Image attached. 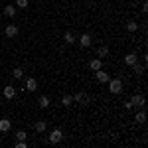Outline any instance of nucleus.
Segmentation results:
<instances>
[{
    "label": "nucleus",
    "mask_w": 148,
    "mask_h": 148,
    "mask_svg": "<svg viewBox=\"0 0 148 148\" xmlns=\"http://www.w3.org/2000/svg\"><path fill=\"white\" fill-rule=\"evenodd\" d=\"M132 71H134L136 75H142V73H144V65H138V63H134V65H132Z\"/></svg>",
    "instance_id": "obj_23"
},
{
    "label": "nucleus",
    "mask_w": 148,
    "mask_h": 148,
    "mask_svg": "<svg viewBox=\"0 0 148 148\" xmlns=\"http://www.w3.org/2000/svg\"><path fill=\"white\" fill-rule=\"evenodd\" d=\"M63 140V130L61 128H53L51 132H49V136H47V142L49 144H59Z\"/></svg>",
    "instance_id": "obj_1"
},
{
    "label": "nucleus",
    "mask_w": 148,
    "mask_h": 148,
    "mask_svg": "<svg viewBox=\"0 0 148 148\" xmlns=\"http://www.w3.org/2000/svg\"><path fill=\"white\" fill-rule=\"evenodd\" d=\"M125 109H126V111H132V103L126 101V103H125Z\"/></svg>",
    "instance_id": "obj_25"
},
{
    "label": "nucleus",
    "mask_w": 148,
    "mask_h": 148,
    "mask_svg": "<svg viewBox=\"0 0 148 148\" xmlns=\"http://www.w3.org/2000/svg\"><path fill=\"white\" fill-rule=\"evenodd\" d=\"M73 103H79V105L85 107V105H89V103H91V99L87 97V93L79 91V93H75V95H73Z\"/></svg>",
    "instance_id": "obj_3"
},
{
    "label": "nucleus",
    "mask_w": 148,
    "mask_h": 148,
    "mask_svg": "<svg viewBox=\"0 0 148 148\" xmlns=\"http://www.w3.org/2000/svg\"><path fill=\"white\" fill-rule=\"evenodd\" d=\"M28 6H30V0H16V8H24L26 10Z\"/></svg>",
    "instance_id": "obj_22"
},
{
    "label": "nucleus",
    "mask_w": 148,
    "mask_h": 148,
    "mask_svg": "<svg viewBox=\"0 0 148 148\" xmlns=\"http://www.w3.org/2000/svg\"><path fill=\"white\" fill-rule=\"evenodd\" d=\"M16 6H4V16H8V18H14L16 16Z\"/></svg>",
    "instance_id": "obj_14"
},
{
    "label": "nucleus",
    "mask_w": 148,
    "mask_h": 148,
    "mask_svg": "<svg viewBox=\"0 0 148 148\" xmlns=\"http://www.w3.org/2000/svg\"><path fill=\"white\" fill-rule=\"evenodd\" d=\"M38 105H40L42 109H47V107H49V97H47V95H42V97L38 99Z\"/></svg>",
    "instance_id": "obj_15"
},
{
    "label": "nucleus",
    "mask_w": 148,
    "mask_h": 148,
    "mask_svg": "<svg viewBox=\"0 0 148 148\" xmlns=\"http://www.w3.org/2000/svg\"><path fill=\"white\" fill-rule=\"evenodd\" d=\"M63 42H65L67 46L75 44V38H73V34H71V32H65V34H63Z\"/></svg>",
    "instance_id": "obj_18"
},
{
    "label": "nucleus",
    "mask_w": 148,
    "mask_h": 148,
    "mask_svg": "<svg viewBox=\"0 0 148 148\" xmlns=\"http://www.w3.org/2000/svg\"><path fill=\"white\" fill-rule=\"evenodd\" d=\"M107 56H109V47L107 46H101L99 49H97V57H99V59H105Z\"/></svg>",
    "instance_id": "obj_16"
},
{
    "label": "nucleus",
    "mask_w": 148,
    "mask_h": 148,
    "mask_svg": "<svg viewBox=\"0 0 148 148\" xmlns=\"http://www.w3.org/2000/svg\"><path fill=\"white\" fill-rule=\"evenodd\" d=\"M130 103H132V109H142L146 105V99H144V95H134L130 99Z\"/></svg>",
    "instance_id": "obj_5"
},
{
    "label": "nucleus",
    "mask_w": 148,
    "mask_h": 148,
    "mask_svg": "<svg viewBox=\"0 0 148 148\" xmlns=\"http://www.w3.org/2000/svg\"><path fill=\"white\" fill-rule=\"evenodd\" d=\"M12 75H14V79H22L24 77V69L22 67H14L12 69Z\"/></svg>",
    "instance_id": "obj_19"
},
{
    "label": "nucleus",
    "mask_w": 148,
    "mask_h": 148,
    "mask_svg": "<svg viewBox=\"0 0 148 148\" xmlns=\"http://www.w3.org/2000/svg\"><path fill=\"white\" fill-rule=\"evenodd\" d=\"M89 69L91 71H97V69H101L103 67V59H99V57H95V59H89Z\"/></svg>",
    "instance_id": "obj_10"
},
{
    "label": "nucleus",
    "mask_w": 148,
    "mask_h": 148,
    "mask_svg": "<svg viewBox=\"0 0 148 148\" xmlns=\"http://www.w3.org/2000/svg\"><path fill=\"white\" fill-rule=\"evenodd\" d=\"M95 79L99 81V83H103V85H107V81L111 79V75L101 67V69H97V71H95Z\"/></svg>",
    "instance_id": "obj_4"
},
{
    "label": "nucleus",
    "mask_w": 148,
    "mask_h": 148,
    "mask_svg": "<svg viewBox=\"0 0 148 148\" xmlns=\"http://www.w3.org/2000/svg\"><path fill=\"white\" fill-rule=\"evenodd\" d=\"M136 61H138V56H136V53H126V56H125V63L128 65V67H132Z\"/></svg>",
    "instance_id": "obj_11"
},
{
    "label": "nucleus",
    "mask_w": 148,
    "mask_h": 148,
    "mask_svg": "<svg viewBox=\"0 0 148 148\" xmlns=\"http://www.w3.org/2000/svg\"><path fill=\"white\" fill-rule=\"evenodd\" d=\"M61 105L63 107H71L73 105V95H63L61 97Z\"/></svg>",
    "instance_id": "obj_17"
},
{
    "label": "nucleus",
    "mask_w": 148,
    "mask_h": 148,
    "mask_svg": "<svg viewBox=\"0 0 148 148\" xmlns=\"http://www.w3.org/2000/svg\"><path fill=\"white\" fill-rule=\"evenodd\" d=\"M126 30H128V32H136L138 30V22H134V20L126 22Z\"/></svg>",
    "instance_id": "obj_21"
},
{
    "label": "nucleus",
    "mask_w": 148,
    "mask_h": 148,
    "mask_svg": "<svg viewBox=\"0 0 148 148\" xmlns=\"http://www.w3.org/2000/svg\"><path fill=\"white\" fill-rule=\"evenodd\" d=\"M0 28H2V20H0Z\"/></svg>",
    "instance_id": "obj_26"
},
{
    "label": "nucleus",
    "mask_w": 148,
    "mask_h": 148,
    "mask_svg": "<svg viewBox=\"0 0 148 148\" xmlns=\"http://www.w3.org/2000/svg\"><path fill=\"white\" fill-rule=\"evenodd\" d=\"M36 130H38V132H46L47 125L44 123V121H38V123H36Z\"/></svg>",
    "instance_id": "obj_20"
},
{
    "label": "nucleus",
    "mask_w": 148,
    "mask_h": 148,
    "mask_svg": "<svg viewBox=\"0 0 148 148\" xmlns=\"http://www.w3.org/2000/svg\"><path fill=\"white\" fill-rule=\"evenodd\" d=\"M10 126H12L10 119H0V132H8Z\"/></svg>",
    "instance_id": "obj_12"
},
{
    "label": "nucleus",
    "mask_w": 148,
    "mask_h": 148,
    "mask_svg": "<svg viewBox=\"0 0 148 148\" xmlns=\"http://www.w3.org/2000/svg\"><path fill=\"white\" fill-rule=\"evenodd\" d=\"M134 121H136V123H140V125H142V123L146 121V113H144V109L136 111V114H134Z\"/></svg>",
    "instance_id": "obj_13"
},
{
    "label": "nucleus",
    "mask_w": 148,
    "mask_h": 148,
    "mask_svg": "<svg viewBox=\"0 0 148 148\" xmlns=\"http://www.w3.org/2000/svg\"><path fill=\"white\" fill-rule=\"evenodd\" d=\"M16 138H18V140H26V138H28V132H26V130H16Z\"/></svg>",
    "instance_id": "obj_24"
},
{
    "label": "nucleus",
    "mask_w": 148,
    "mask_h": 148,
    "mask_svg": "<svg viewBox=\"0 0 148 148\" xmlns=\"http://www.w3.org/2000/svg\"><path fill=\"white\" fill-rule=\"evenodd\" d=\"M36 89H38V81H36L34 77H28V79H26V83H24V91L34 93Z\"/></svg>",
    "instance_id": "obj_6"
},
{
    "label": "nucleus",
    "mask_w": 148,
    "mask_h": 148,
    "mask_svg": "<svg viewBox=\"0 0 148 148\" xmlns=\"http://www.w3.org/2000/svg\"><path fill=\"white\" fill-rule=\"evenodd\" d=\"M107 85H109V91L113 93V95H119V93L123 91V81L121 79H109Z\"/></svg>",
    "instance_id": "obj_2"
},
{
    "label": "nucleus",
    "mask_w": 148,
    "mask_h": 148,
    "mask_svg": "<svg viewBox=\"0 0 148 148\" xmlns=\"http://www.w3.org/2000/svg\"><path fill=\"white\" fill-rule=\"evenodd\" d=\"M2 95H4V99L12 101V99L16 97V87H14V85H6V87L2 89Z\"/></svg>",
    "instance_id": "obj_7"
},
{
    "label": "nucleus",
    "mask_w": 148,
    "mask_h": 148,
    "mask_svg": "<svg viewBox=\"0 0 148 148\" xmlns=\"http://www.w3.org/2000/svg\"><path fill=\"white\" fill-rule=\"evenodd\" d=\"M91 42H93V38L89 34H81L79 36V46L81 47H89V46H91Z\"/></svg>",
    "instance_id": "obj_9"
},
{
    "label": "nucleus",
    "mask_w": 148,
    "mask_h": 148,
    "mask_svg": "<svg viewBox=\"0 0 148 148\" xmlns=\"http://www.w3.org/2000/svg\"><path fill=\"white\" fill-rule=\"evenodd\" d=\"M4 34L8 36V38H16V36H18V26H14V24H8V26L4 28Z\"/></svg>",
    "instance_id": "obj_8"
}]
</instances>
